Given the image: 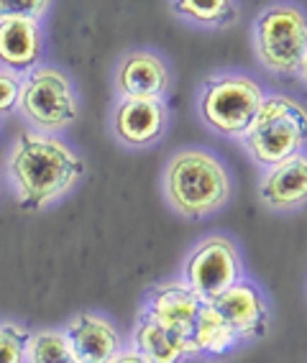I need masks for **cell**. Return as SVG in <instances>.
Here are the masks:
<instances>
[{"label":"cell","mask_w":307,"mask_h":363,"mask_svg":"<svg viewBox=\"0 0 307 363\" xmlns=\"http://www.w3.org/2000/svg\"><path fill=\"white\" fill-rule=\"evenodd\" d=\"M85 174V162L65 141L39 130H23L8 156V177L21 210L39 213L62 200Z\"/></svg>","instance_id":"6da1fadb"},{"label":"cell","mask_w":307,"mask_h":363,"mask_svg":"<svg viewBox=\"0 0 307 363\" xmlns=\"http://www.w3.org/2000/svg\"><path fill=\"white\" fill-rule=\"evenodd\" d=\"M228 169L218 156L200 149L177 151L164 169V195L177 215L203 220L230 200Z\"/></svg>","instance_id":"7a4b0ae2"},{"label":"cell","mask_w":307,"mask_h":363,"mask_svg":"<svg viewBox=\"0 0 307 363\" xmlns=\"http://www.w3.org/2000/svg\"><path fill=\"white\" fill-rule=\"evenodd\" d=\"M243 146L256 164L277 167L302 154L307 141V113L289 95H267L251 125L241 136Z\"/></svg>","instance_id":"3957f363"},{"label":"cell","mask_w":307,"mask_h":363,"mask_svg":"<svg viewBox=\"0 0 307 363\" xmlns=\"http://www.w3.org/2000/svg\"><path fill=\"white\" fill-rule=\"evenodd\" d=\"M264 98L267 92L262 82H256L249 74L223 72V74L205 79L200 100H197V111L210 130L225 138H241L262 108Z\"/></svg>","instance_id":"277c9868"},{"label":"cell","mask_w":307,"mask_h":363,"mask_svg":"<svg viewBox=\"0 0 307 363\" xmlns=\"http://www.w3.org/2000/svg\"><path fill=\"white\" fill-rule=\"evenodd\" d=\"M254 49L267 72L277 77H302L307 62L305 13L294 6L267 8L254 21Z\"/></svg>","instance_id":"5b68a950"},{"label":"cell","mask_w":307,"mask_h":363,"mask_svg":"<svg viewBox=\"0 0 307 363\" xmlns=\"http://www.w3.org/2000/svg\"><path fill=\"white\" fill-rule=\"evenodd\" d=\"M26 123L39 133H59L77 121V95L72 79L57 67H36L23 77L18 108Z\"/></svg>","instance_id":"8992f818"},{"label":"cell","mask_w":307,"mask_h":363,"mask_svg":"<svg viewBox=\"0 0 307 363\" xmlns=\"http://www.w3.org/2000/svg\"><path fill=\"white\" fill-rule=\"evenodd\" d=\"M241 277L238 248L223 235H210L190 251L182 269V284L197 294L203 302L216 299Z\"/></svg>","instance_id":"52a82bcc"},{"label":"cell","mask_w":307,"mask_h":363,"mask_svg":"<svg viewBox=\"0 0 307 363\" xmlns=\"http://www.w3.org/2000/svg\"><path fill=\"white\" fill-rule=\"evenodd\" d=\"M208 305L228 323V328L238 337V343H256L269 333V323H272L269 302L264 297L262 286L254 281L238 279L223 294L210 299Z\"/></svg>","instance_id":"ba28073f"},{"label":"cell","mask_w":307,"mask_h":363,"mask_svg":"<svg viewBox=\"0 0 307 363\" xmlns=\"http://www.w3.org/2000/svg\"><path fill=\"white\" fill-rule=\"evenodd\" d=\"M72 363H111L123 350L118 328L98 312H77L65 328Z\"/></svg>","instance_id":"9c48e42d"},{"label":"cell","mask_w":307,"mask_h":363,"mask_svg":"<svg viewBox=\"0 0 307 363\" xmlns=\"http://www.w3.org/2000/svg\"><path fill=\"white\" fill-rule=\"evenodd\" d=\"M169 84V67L154 52H131L118 65L116 87L123 100H164Z\"/></svg>","instance_id":"30bf717a"},{"label":"cell","mask_w":307,"mask_h":363,"mask_svg":"<svg viewBox=\"0 0 307 363\" xmlns=\"http://www.w3.org/2000/svg\"><path fill=\"white\" fill-rule=\"evenodd\" d=\"M200 307H203V299L192 289H187L182 281H167V284H157L146 294L141 315L192 340V325Z\"/></svg>","instance_id":"8fae6325"},{"label":"cell","mask_w":307,"mask_h":363,"mask_svg":"<svg viewBox=\"0 0 307 363\" xmlns=\"http://www.w3.org/2000/svg\"><path fill=\"white\" fill-rule=\"evenodd\" d=\"M169 113L164 100H121L113 116V130L118 141L133 149H144L164 136Z\"/></svg>","instance_id":"7c38bea8"},{"label":"cell","mask_w":307,"mask_h":363,"mask_svg":"<svg viewBox=\"0 0 307 363\" xmlns=\"http://www.w3.org/2000/svg\"><path fill=\"white\" fill-rule=\"evenodd\" d=\"M259 197L269 210H294L307 200V159L297 154L287 162L269 167L259 182Z\"/></svg>","instance_id":"4fadbf2b"},{"label":"cell","mask_w":307,"mask_h":363,"mask_svg":"<svg viewBox=\"0 0 307 363\" xmlns=\"http://www.w3.org/2000/svg\"><path fill=\"white\" fill-rule=\"evenodd\" d=\"M131 350L146 363H184L187 358H197L190 337L177 335L146 315H138L136 320V328L131 333Z\"/></svg>","instance_id":"5bb4252c"},{"label":"cell","mask_w":307,"mask_h":363,"mask_svg":"<svg viewBox=\"0 0 307 363\" xmlns=\"http://www.w3.org/2000/svg\"><path fill=\"white\" fill-rule=\"evenodd\" d=\"M44 54L41 23L31 18L0 21V65L16 74L31 72Z\"/></svg>","instance_id":"9a60e30c"},{"label":"cell","mask_w":307,"mask_h":363,"mask_svg":"<svg viewBox=\"0 0 307 363\" xmlns=\"http://www.w3.org/2000/svg\"><path fill=\"white\" fill-rule=\"evenodd\" d=\"M192 345H195L197 356H225L238 345V337L228 328V323L208 302H203L195 325H192Z\"/></svg>","instance_id":"2e32d148"},{"label":"cell","mask_w":307,"mask_h":363,"mask_svg":"<svg viewBox=\"0 0 307 363\" xmlns=\"http://www.w3.org/2000/svg\"><path fill=\"white\" fill-rule=\"evenodd\" d=\"M23 363H72L65 330H36L28 333L26 361Z\"/></svg>","instance_id":"e0dca14e"},{"label":"cell","mask_w":307,"mask_h":363,"mask_svg":"<svg viewBox=\"0 0 307 363\" xmlns=\"http://www.w3.org/2000/svg\"><path fill=\"white\" fill-rule=\"evenodd\" d=\"M177 13L184 16V18L195 21V23H203V26H223L228 21L238 18V6L228 3V0H177L172 3Z\"/></svg>","instance_id":"ac0fdd59"},{"label":"cell","mask_w":307,"mask_h":363,"mask_svg":"<svg viewBox=\"0 0 307 363\" xmlns=\"http://www.w3.org/2000/svg\"><path fill=\"white\" fill-rule=\"evenodd\" d=\"M28 330L18 323H0V363H23L26 361Z\"/></svg>","instance_id":"d6986e66"},{"label":"cell","mask_w":307,"mask_h":363,"mask_svg":"<svg viewBox=\"0 0 307 363\" xmlns=\"http://www.w3.org/2000/svg\"><path fill=\"white\" fill-rule=\"evenodd\" d=\"M46 0H0V21H13V18H31L41 21L49 11Z\"/></svg>","instance_id":"ffe728a7"},{"label":"cell","mask_w":307,"mask_h":363,"mask_svg":"<svg viewBox=\"0 0 307 363\" xmlns=\"http://www.w3.org/2000/svg\"><path fill=\"white\" fill-rule=\"evenodd\" d=\"M21 82H23V79H21L16 72L0 67V116H6V113L18 108Z\"/></svg>","instance_id":"44dd1931"},{"label":"cell","mask_w":307,"mask_h":363,"mask_svg":"<svg viewBox=\"0 0 307 363\" xmlns=\"http://www.w3.org/2000/svg\"><path fill=\"white\" fill-rule=\"evenodd\" d=\"M111 363H146V361L141 356H138V353H133L131 348H123L116 358H113Z\"/></svg>","instance_id":"7402d4cb"},{"label":"cell","mask_w":307,"mask_h":363,"mask_svg":"<svg viewBox=\"0 0 307 363\" xmlns=\"http://www.w3.org/2000/svg\"><path fill=\"white\" fill-rule=\"evenodd\" d=\"M0 192H3V184H0Z\"/></svg>","instance_id":"603a6c76"}]
</instances>
